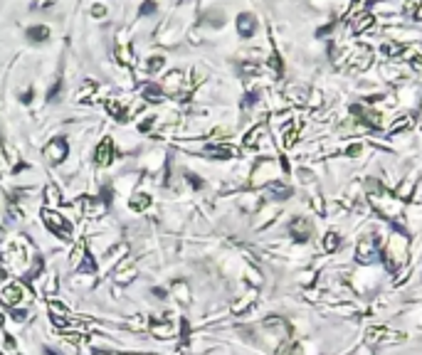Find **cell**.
<instances>
[{
    "instance_id": "8",
    "label": "cell",
    "mask_w": 422,
    "mask_h": 355,
    "mask_svg": "<svg viewBox=\"0 0 422 355\" xmlns=\"http://www.w3.org/2000/svg\"><path fill=\"white\" fill-rule=\"evenodd\" d=\"M116 158V148H114V138H101L99 141V146L94 150V163L96 166H101V168H106V166H111Z\"/></svg>"
},
{
    "instance_id": "4",
    "label": "cell",
    "mask_w": 422,
    "mask_h": 355,
    "mask_svg": "<svg viewBox=\"0 0 422 355\" xmlns=\"http://www.w3.org/2000/svg\"><path fill=\"white\" fill-rule=\"evenodd\" d=\"M0 257L5 266H13V269H20L27 264V247L20 242H5L0 247Z\"/></svg>"
},
{
    "instance_id": "19",
    "label": "cell",
    "mask_w": 422,
    "mask_h": 355,
    "mask_svg": "<svg viewBox=\"0 0 422 355\" xmlns=\"http://www.w3.org/2000/svg\"><path fill=\"white\" fill-rule=\"evenodd\" d=\"M267 133V126L264 124H259V126H254L247 136H245V148H257L259 143H262V136Z\"/></svg>"
},
{
    "instance_id": "20",
    "label": "cell",
    "mask_w": 422,
    "mask_h": 355,
    "mask_svg": "<svg viewBox=\"0 0 422 355\" xmlns=\"http://www.w3.org/2000/svg\"><path fill=\"white\" fill-rule=\"evenodd\" d=\"M106 109H109V113L114 116L116 121H129V116H131L129 109H126L121 101H116V99H109V101H106Z\"/></svg>"
},
{
    "instance_id": "11",
    "label": "cell",
    "mask_w": 422,
    "mask_h": 355,
    "mask_svg": "<svg viewBox=\"0 0 422 355\" xmlns=\"http://www.w3.org/2000/svg\"><path fill=\"white\" fill-rule=\"evenodd\" d=\"M378 247H380V242H378L375 237H368V240H363V242L358 244V254H356V259H358L361 264L373 262V259L378 257Z\"/></svg>"
},
{
    "instance_id": "21",
    "label": "cell",
    "mask_w": 422,
    "mask_h": 355,
    "mask_svg": "<svg viewBox=\"0 0 422 355\" xmlns=\"http://www.w3.org/2000/svg\"><path fill=\"white\" fill-rule=\"evenodd\" d=\"M151 203H154V198H151L148 192H136L134 198L129 200L131 210H136V212H143V210H148V207H151Z\"/></svg>"
},
{
    "instance_id": "43",
    "label": "cell",
    "mask_w": 422,
    "mask_h": 355,
    "mask_svg": "<svg viewBox=\"0 0 422 355\" xmlns=\"http://www.w3.org/2000/svg\"><path fill=\"white\" fill-rule=\"evenodd\" d=\"M20 101H22V104H30V101H32V89L22 94V96H20Z\"/></svg>"
},
{
    "instance_id": "16",
    "label": "cell",
    "mask_w": 422,
    "mask_h": 355,
    "mask_svg": "<svg viewBox=\"0 0 422 355\" xmlns=\"http://www.w3.org/2000/svg\"><path fill=\"white\" fill-rule=\"evenodd\" d=\"M373 25H375V18H373L370 13H361V15H356V20L351 22V27H353L356 35H361V32H365V30H370Z\"/></svg>"
},
{
    "instance_id": "22",
    "label": "cell",
    "mask_w": 422,
    "mask_h": 355,
    "mask_svg": "<svg viewBox=\"0 0 422 355\" xmlns=\"http://www.w3.org/2000/svg\"><path fill=\"white\" fill-rule=\"evenodd\" d=\"M25 37L30 40V42H45V40L50 37V27L47 25H32V27H27Z\"/></svg>"
},
{
    "instance_id": "23",
    "label": "cell",
    "mask_w": 422,
    "mask_h": 355,
    "mask_svg": "<svg viewBox=\"0 0 422 355\" xmlns=\"http://www.w3.org/2000/svg\"><path fill=\"white\" fill-rule=\"evenodd\" d=\"M380 52L385 55V59H398V57L405 52V47L400 42H390V40H385L383 45H380Z\"/></svg>"
},
{
    "instance_id": "12",
    "label": "cell",
    "mask_w": 422,
    "mask_h": 355,
    "mask_svg": "<svg viewBox=\"0 0 422 355\" xmlns=\"http://www.w3.org/2000/svg\"><path fill=\"white\" fill-rule=\"evenodd\" d=\"M289 234L296 240V242H309L311 237V224H309L306 217H294L289 222Z\"/></svg>"
},
{
    "instance_id": "38",
    "label": "cell",
    "mask_w": 422,
    "mask_h": 355,
    "mask_svg": "<svg viewBox=\"0 0 422 355\" xmlns=\"http://www.w3.org/2000/svg\"><path fill=\"white\" fill-rule=\"evenodd\" d=\"M59 92H62V79H59V82H55V84H52V89L47 92V99H50V101H55V96H57Z\"/></svg>"
},
{
    "instance_id": "3",
    "label": "cell",
    "mask_w": 422,
    "mask_h": 355,
    "mask_svg": "<svg viewBox=\"0 0 422 355\" xmlns=\"http://www.w3.org/2000/svg\"><path fill=\"white\" fill-rule=\"evenodd\" d=\"M27 301H30V291H27V286L20 284V281L8 284V286L0 291V303L8 306V308H18L20 303H27Z\"/></svg>"
},
{
    "instance_id": "32",
    "label": "cell",
    "mask_w": 422,
    "mask_h": 355,
    "mask_svg": "<svg viewBox=\"0 0 422 355\" xmlns=\"http://www.w3.org/2000/svg\"><path fill=\"white\" fill-rule=\"evenodd\" d=\"M407 13L415 20H422V0H407Z\"/></svg>"
},
{
    "instance_id": "29",
    "label": "cell",
    "mask_w": 422,
    "mask_h": 355,
    "mask_svg": "<svg viewBox=\"0 0 422 355\" xmlns=\"http://www.w3.org/2000/svg\"><path fill=\"white\" fill-rule=\"evenodd\" d=\"M410 126H412V116L407 113V116H400V121H395V124H393L388 131H390V133H398V131H403V129H410Z\"/></svg>"
},
{
    "instance_id": "31",
    "label": "cell",
    "mask_w": 422,
    "mask_h": 355,
    "mask_svg": "<svg viewBox=\"0 0 422 355\" xmlns=\"http://www.w3.org/2000/svg\"><path fill=\"white\" fill-rule=\"evenodd\" d=\"M84 254H87V244L79 242L77 247H74V252H72V257H69V262H72V266H74V269H77V264L82 262V257H84Z\"/></svg>"
},
{
    "instance_id": "10",
    "label": "cell",
    "mask_w": 422,
    "mask_h": 355,
    "mask_svg": "<svg viewBox=\"0 0 422 355\" xmlns=\"http://www.w3.org/2000/svg\"><path fill=\"white\" fill-rule=\"evenodd\" d=\"M173 328H175V323L168 318V313H163V316H158V318L154 316L148 321V331H151L156 338H171Z\"/></svg>"
},
{
    "instance_id": "13",
    "label": "cell",
    "mask_w": 422,
    "mask_h": 355,
    "mask_svg": "<svg viewBox=\"0 0 422 355\" xmlns=\"http://www.w3.org/2000/svg\"><path fill=\"white\" fill-rule=\"evenodd\" d=\"M370 59H373V52H370L368 47H361L356 55L351 57V62H348L346 67H348V72H363V69L370 67Z\"/></svg>"
},
{
    "instance_id": "17",
    "label": "cell",
    "mask_w": 422,
    "mask_h": 355,
    "mask_svg": "<svg viewBox=\"0 0 422 355\" xmlns=\"http://www.w3.org/2000/svg\"><path fill=\"white\" fill-rule=\"evenodd\" d=\"M82 210H84V215H87V217H94V215H99V212L104 210V203H101L99 198L84 195V198H82Z\"/></svg>"
},
{
    "instance_id": "34",
    "label": "cell",
    "mask_w": 422,
    "mask_h": 355,
    "mask_svg": "<svg viewBox=\"0 0 422 355\" xmlns=\"http://www.w3.org/2000/svg\"><path fill=\"white\" fill-rule=\"evenodd\" d=\"M156 10H158V3H156V0H146V3L138 8V15L143 18V15H151V13H156Z\"/></svg>"
},
{
    "instance_id": "7",
    "label": "cell",
    "mask_w": 422,
    "mask_h": 355,
    "mask_svg": "<svg viewBox=\"0 0 422 355\" xmlns=\"http://www.w3.org/2000/svg\"><path fill=\"white\" fill-rule=\"evenodd\" d=\"M45 158L50 161V163H62L64 158H67V153H69V143H67V138H62V136H57V138H52L47 146H45Z\"/></svg>"
},
{
    "instance_id": "47",
    "label": "cell",
    "mask_w": 422,
    "mask_h": 355,
    "mask_svg": "<svg viewBox=\"0 0 422 355\" xmlns=\"http://www.w3.org/2000/svg\"><path fill=\"white\" fill-rule=\"evenodd\" d=\"M3 326H5V316L0 313V328H3Z\"/></svg>"
},
{
    "instance_id": "6",
    "label": "cell",
    "mask_w": 422,
    "mask_h": 355,
    "mask_svg": "<svg viewBox=\"0 0 422 355\" xmlns=\"http://www.w3.org/2000/svg\"><path fill=\"white\" fill-rule=\"evenodd\" d=\"M274 178H277V161H272V158H262L259 163H257V168L252 173V185H262V183H274Z\"/></svg>"
},
{
    "instance_id": "35",
    "label": "cell",
    "mask_w": 422,
    "mask_h": 355,
    "mask_svg": "<svg viewBox=\"0 0 422 355\" xmlns=\"http://www.w3.org/2000/svg\"><path fill=\"white\" fill-rule=\"evenodd\" d=\"M96 198H99L104 205H109V203L114 200V190H111V185H104V187H101V192H99Z\"/></svg>"
},
{
    "instance_id": "44",
    "label": "cell",
    "mask_w": 422,
    "mask_h": 355,
    "mask_svg": "<svg viewBox=\"0 0 422 355\" xmlns=\"http://www.w3.org/2000/svg\"><path fill=\"white\" fill-rule=\"evenodd\" d=\"M42 353H45V355H62V353H57L55 348H50V345H45V348H42Z\"/></svg>"
},
{
    "instance_id": "26",
    "label": "cell",
    "mask_w": 422,
    "mask_h": 355,
    "mask_svg": "<svg viewBox=\"0 0 422 355\" xmlns=\"http://www.w3.org/2000/svg\"><path fill=\"white\" fill-rule=\"evenodd\" d=\"M42 269H45V259H42V257H32V266L25 271V277H22V279H25V281H35L40 274H42Z\"/></svg>"
},
{
    "instance_id": "42",
    "label": "cell",
    "mask_w": 422,
    "mask_h": 355,
    "mask_svg": "<svg viewBox=\"0 0 422 355\" xmlns=\"http://www.w3.org/2000/svg\"><path fill=\"white\" fill-rule=\"evenodd\" d=\"M104 13H106V10H104L101 5H94V8H92V15H94V18H101Z\"/></svg>"
},
{
    "instance_id": "46",
    "label": "cell",
    "mask_w": 422,
    "mask_h": 355,
    "mask_svg": "<svg viewBox=\"0 0 422 355\" xmlns=\"http://www.w3.org/2000/svg\"><path fill=\"white\" fill-rule=\"evenodd\" d=\"M154 294L158 299H166V289H154Z\"/></svg>"
},
{
    "instance_id": "18",
    "label": "cell",
    "mask_w": 422,
    "mask_h": 355,
    "mask_svg": "<svg viewBox=\"0 0 422 355\" xmlns=\"http://www.w3.org/2000/svg\"><path fill=\"white\" fill-rule=\"evenodd\" d=\"M299 129H301V121H291L289 129H284V133H282V146H284V148H291V146L296 143Z\"/></svg>"
},
{
    "instance_id": "37",
    "label": "cell",
    "mask_w": 422,
    "mask_h": 355,
    "mask_svg": "<svg viewBox=\"0 0 422 355\" xmlns=\"http://www.w3.org/2000/svg\"><path fill=\"white\" fill-rule=\"evenodd\" d=\"M269 64L274 67V72H277V74L282 76V59H279V55H277V52L272 55V59H269Z\"/></svg>"
},
{
    "instance_id": "40",
    "label": "cell",
    "mask_w": 422,
    "mask_h": 355,
    "mask_svg": "<svg viewBox=\"0 0 422 355\" xmlns=\"http://www.w3.org/2000/svg\"><path fill=\"white\" fill-rule=\"evenodd\" d=\"M185 178H188V183H190L193 187H203V180H200L195 173H185Z\"/></svg>"
},
{
    "instance_id": "15",
    "label": "cell",
    "mask_w": 422,
    "mask_h": 355,
    "mask_svg": "<svg viewBox=\"0 0 422 355\" xmlns=\"http://www.w3.org/2000/svg\"><path fill=\"white\" fill-rule=\"evenodd\" d=\"M237 32H240V37H252L257 32V18L252 13L237 15Z\"/></svg>"
},
{
    "instance_id": "1",
    "label": "cell",
    "mask_w": 422,
    "mask_h": 355,
    "mask_svg": "<svg viewBox=\"0 0 422 355\" xmlns=\"http://www.w3.org/2000/svg\"><path fill=\"white\" fill-rule=\"evenodd\" d=\"M380 257L388 264V269H393V271L400 264H405V259H407V237H405L403 232H395V234L388 237V242L380 249Z\"/></svg>"
},
{
    "instance_id": "9",
    "label": "cell",
    "mask_w": 422,
    "mask_h": 355,
    "mask_svg": "<svg viewBox=\"0 0 422 355\" xmlns=\"http://www.w3.org/2000/svg\"><path fill=\"white\" fill-rule=\"evenodd\" d=\"M136 277V259L134 257H126L124 262H119V266L114 269V279L116 284H121V286H126V284H131Z\"/></svg>"
},
{
    "instance_id": "30",
    "label": "cell",
    "mask_w": 422,
    "mask_h": 355,
    "mask_svg": "<svg viewBox=\"0 0 422 355\" xmlns=\"http://www.w3.org/2000/svg\"><path fill=\"white\" fill-rule=\"evenodd\" d=\"M272 192H274L279 200H289V198H291V187L282 185V183H272Z\"/></svg>"
},
{
    "instance_id": "45",
    "label": "cell",
    "mask_w": 422,
    "mask_h": 355,
    "mask_svg": "<svg viewBox=\"0 0 422 355\" xmlns=\"http://www.w3.org/2000/svg\"><path fill=\"white\" fill-rule=\"evenodd\" d=\"M358 153H361V146H351L348 148V155H358Z\"/></svg>"
},
{
    "instance_id": "27",
    "label": "cell",
    "mask_w": 422,
    "mask_h": 355,
    "mask_svg": "<svg viewBox=\"0 0 422 355\" xmlns=\"http://www.w3.org/2000/svg\"><path fill=\"white\" fill-rule=\"evenodd\" d=\"M324 249H326V254H333L338 247H341V237H338V232H326L324 234Z\"/></svg>"
},
{
    "instance_id": "28",
    "label": "cell",
    "mask_w": 422,
    "mask_h": 355,
    "mask_svg": "<svg viewBox=\"0 0 422 355\" xmlns=\"http://www.w3.org/2000/svg\"><path fill=\"white\" fill-rule=\"evenodd\" d=\"M173 291H175V299H180V303H190V291H188L185 281H175Z\"/></svg>"
},
{
    "instance_id": "39",
    "label": "cell",
    "mask_w": 422,
    "mask_h": 355,
    "mask_svg": "<svg viewBox=\"0 0 422 355\" xmlns=\"http://www.w3.org/2000/svg\"><path fill=\"white\" fill-rule=\"evenodd\" d=\"M57 291V277H50L47 286H45V294H55Z\"/></svg>"
},
{
    "instance_id": "36",
    "label": "cell",
    "mask_w": 422,
    "mask_h": 355,
    "mask_svg": "<svg viewBox=\"0 0 422 355\" xmlns=\"http://www.w3.org/2000/svg\"><path fill=\"white\" fill-rule=\"evenodd\" d=\"M163 64H166V59H163V57H148V62H146L148 72H156V69H161Z\"/></svg>"
},
{
    "instance_id": "2",
    "label": "cell",
    "mask_w": 422,
    "mask_h": 355,
    "mask_svg": "<svg viewBox=\"0 0 422 355\" xmlns=\"http://www.w3.org/2000/svg\"><path fill=\"white\" fill-rule=\"evenodd\" d=\"M40 215H42L45 227H47L55 237H59V240H69V237H72V222H69L64 215H59V212L50 210V207H45Z\"/></svg>"
},
{
    "instance_id": "33",
    "label": "cell",
    "mask_w": 422,
    "mask_h": 355,
    "mask_svg": "<svg viewBox=\"0 0 422 355\" xmlns=\"http://www.w3.org/2000/svg\"><path fill=\"white\" fill-rule=\"evenodd\" d=\"M252 303H254V294H247V296L240 301V303H235V306H232V311H235V313H242V311H245L247 306H252Z\"/></svg>"
},
{
    "instance_id": "24",
    "label": "cell",
    "mask_w": 422,
    "mask_h": 355,
    "mask_svg": "<svg viewBox=\"0 0 422 355\" xmlns=\"http://www.w3.org/2000/svg\"><path fill=\"white\" fill-rule=\"evenodd\" d=\"M77 271L79 274H94V271H99V264H96V259L87 252L84 257H82V262L77 264Z\"/></svg>"
},
{
    "instance_id": "41",
    "label": "cell",
    "mask_w": 422,
    "mask_h": 355,
    "mask_svg": "<svg viewBox=\"0 0 422 355\" xmlns=\"http://www.w3.org/2000/svg\"><path fill=\"white\" fill-rule=\"evenodd\" d=\"M254 101H257V92H250L247 96H245V106H252Z\"/></svg>"
},
{
    "instance_id": "5",
    "label": "cell",
    "mask_w": 422,
    "mask_h": 355,
    "mask_svg": "<svg viewBox=\"0 0 422 355\" xmlns=\"http://www.w3.org/2000/svg\"><path fill=\"white\" fill-rule=\"evenodd\" d=\"M365 340H368L370 345H395V343H403V340H405V333L373 326V328H368V331H365Z\"/></svg>"
},
{
    "instance_id": "25",
    "label": "cell",
    "mask_w": 422,
    "mask_h": 355,
    "mask_svg": "<svg viewBox=\"0 0 422 355\" xmlns=\"http://www.w3.org/2000/svg\"><path fill=\"white\" fill-rule=\"evenodd\" d=\"M143 99L151 101V104H161V101L166 99V92L158 89L156 84H148V87H143Z\"/></svg>"
},
{
    "instance_id": "14",
    "label": "cell",
    "mask_w": 422,
    "mask_h": 355,
    "mask_svg": "<svg viewBox=\"0 0 422 355\" xmlns=\"http://www.w3.org/2000/svg\"><path fill=\"white\" fill-rule=\"evenodd\" d=\"M203 153L208 155V158H215V161H230V158H237L240 155V150L232 148V146H205Z\"/></svg>"
}]
</instances>
